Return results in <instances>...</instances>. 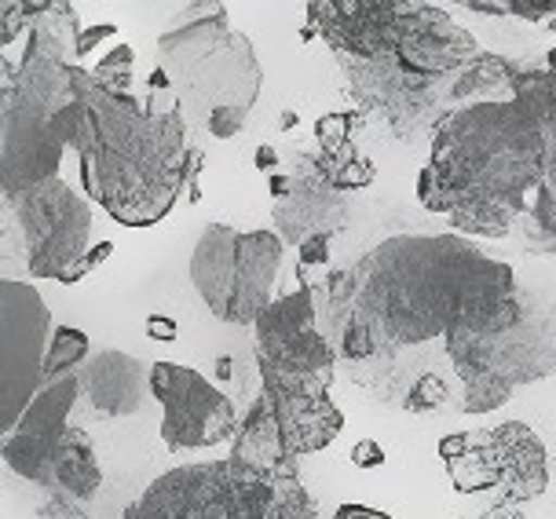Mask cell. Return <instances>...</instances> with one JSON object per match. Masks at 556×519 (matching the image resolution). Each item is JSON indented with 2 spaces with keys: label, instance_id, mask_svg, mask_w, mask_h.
<instances>
[{
  "label": "cell",
  "instance_id": "obj_1",
  "mask_svg": "<svg viewBox=\"0 0 556 519\" xmlns=\"http://www.w3.org/2000/svg\"><path fill=\"white\" fill-rule=\"evenodd\" d=\"M312 289L319 333L348 363L454 333H502L528 304L513 267L462 235H395Z\"/></svg>",
  "mask_w": 556,
  "mask_h": 519
},
{
  "label": "cell",
  "instance_id": "obj_2",
  "mask_svg": "<svg viewBox=\"0 0 556 519\" xmlns=\"http://www.w3.org/2000/svg\"><path fill=\"white\" fill-rule=\"evenodd\" d=\"M417 202L462 238L520 235L556 256V74L516 66L513 92L458 106L432 128Z\"/></svg>",
  "mask_w": 556,
  "mask_h": 519
},
{
  "label": "cell",
  "instance_id": "obj_3",
  "mask_svg": "<svg viewBox=\"0 0 556 519\" xmlns=\"http://www.w3.org/2000/svg\"><path fill=\"white\" fill-rule=\"evenodd\" d=\"M77 122L70 151L81 183L122 227H154L173 213L187 187V117L162 66L147 77V99L96 85L92 69H74Z\"/></svg>",
  "mask_w": 556,
  "mask_h": 519
},
{
  "label": "cell",
  "instance_id": "obj_4",
  "mask_svg": "<svg viewBox=\"0 0 556 519\" xmlns=\"http://www.w3.org/2000/svg\"><path fill=\"white\" fill-rule=\"evenodd\" d=\"M81 34L74 4L45 0L26 29L23 59L15 66L0 59V191L8 205L59 176L66 143L55 136V117L77 99L70 52Z\"/></svg>",
  "mask_w": 556,
  "mask_h": 519
},
{
  "label": "cell",
  "instance_id": "obj_5",
  "mask_svg": "<svg viewBox=\"0 0 556 519\" xmlns=\"http://www.w3.org/2000/svg\"><path fill=\"white\" fill-rule=\"evenodd\" d=\"M157 63L194 122H208L216 110H253L261 96L253 41L231 26L224 4L157 37Z\"/></svg>",
  "mask_w": 556,
  "mask_h": 519
},
{
  "label": "cell",
  "instance_id": "obj_6",
  "mask_svg": "<svg viewBox=\"0 0 556 519\" xmlns=\"http://www.w3.org/2000/svg\"><path fill=\"white\" fill-rule=\"evenodd\" d=\"M556 318L523 304L520 322L502 333H454L446 337L454 374L462 377L465 414H491L513 398L520 384L556 374Z\"/></svg>",
  "mask_w": 556,
  "mask_h": 519
},
{
  "label": "cell",
  "instance_id": "obj_7",
  "mask_svg": "<svg viewBox=\"0 0 556 519\" xmlns=\"http://www.w3.org/2000/svg\"><path fill=\"white\" fill-rule=\"evenodd\" d=\"M286 242L278 231H235L208 224L191 253V286L220 322L256 326L275 304V278Z\"/></svg>",
  "mask_w": 556,
  "mask_h": 519
},
{
  "label": "cell",
  "instance_id": "obj_8",
  "mask_svg": "<svg viewBox=\"0 0 556 519\" xmlns=\"http://www.w3.org/2000/svg\"><path fill=\"white\" fill-rule=\"evenodd\" d=\"M256 366L267 395H330L337 347L319 333V304L312 286L275 296V304L256 318Z\"/></svg>",
  "mask_w": 556,
  "mask_h": 519
},
{
  "label": "cell",
  "instance_id": "obj_9",
  "mask_svg": "<svg viewBox=\"0 0 556 519\" xmlns=\"http://www.w3.org/2000/svg\"><path fill=\"white\" fill-rule=\"evenodd\" d=\"M278 483L235 457L184 465L154 479L122 519H256L271 508Z\"/></svg>",
  "mask_w": 556,
  "mask_h": 519
},
{
  "label": "cell",
  "instance_id": "obj_10",
  "mask_svg": "<svg viewBox=\"0 0 556 519\" xmlns=\"http://www.w3.org/2000/svg\"><path fill=\"white\" fill-rule=\"evenodd\" d=\"M440 457L451 468L454 491H498V505H523L549 486L545 443L523 421H505L491 432L443 435Z\"/></svg>",
  "mask_w": 556,
  "mask_h": 519
},
{
  "label": "cell",
  "instance_id": "obj_11",
  "mask_svg": "<svg viewBox=\"0 0 556 519\" xmlns=\"http://www.w3.org/2000/svg\"><path fill=\"white\" fill-rule=\"evenodd\" d=\"M0 428L4 435L18 425L26 406L45 384V358L52 347V312L34 286L4 278L0 282Z\"/></svg>",
  "mask_w": 556,
  "mask_h": 519
},
{
  "label": "cell",
  "instance_id": "obj_12",
  "mask_svg": "<svg viewBox=\"0 0 556 519\" xmlns=\"http://www.w3.org/2000/svg\"><path fill=\"white\" fill-rule=\"evenodd\" d=\"M18 227L26 238V267L34 278H63L81 260L92 238V205L63 179H48L15 202Z\"/></svg>",
  "mask_w": 556,
  "mask_h": 519
},
{
  "label": "cell",
  "instance_id": "obj_13",
  "mask_svg": "<svg viewBox=\"0 0 556 519\" xmlns=\"http://www.w3.org/2000/svg\"><path fill=\"white\" fill-rule=\"evenodd\" d=\"M151 395L162 403V443L168 451H202L238 435V414L220 388L180 363L151 366Z\"/></svg>",
  "mask_w": 556,
  "mask_h": 519
},
{
  "label": "cell",
  "instance_id": "obj_14",
  "mask_svg": "<svg viewBox=\"0 0 556 519\" xmlns=\"http://www.w3.org/2000/svg\"><path fill=\"white\" fill-rule=\"evenodd\" d=\"M77 395H81V381L77 374H63L52 377V381L41 384V392L34 395V403L26 406V414L18 417V425L4 435V446H0V457L12 468L15 476L29 479L45 491L48 472H52L55 451L66 435V417L74 410Z\"/></svg>",
  "mask_w": 556,
  "mask_h": 519
},
{
  "label": "cell",
  "instance_id": "obj_15",
  "mask_svg": "<svg viewBox=\"0 0 556 519\" xmlns=\"http://www.w3.org/2000/svg\"><path fill=\"white\" fill-rule=\"evenodd\" d=\"M344 194L319 173L315 157H304L293 173V187L275 202V231L286 245L301 249L315 235H337L344 227Z\"/></svg>",
  "mask_w": 556,
  "mask_h": 519
},
{
  "label": "cell",
  "instance_id": "obj_16",
  "mask_svg": "<svg viewBox=\"0 0 556 519\" xmlns=\"http://www.w3.org/2000/svg\"><path fill=\"white\" fill-rule=\"evenodd\" d=\"M77 381H81V395H88L96 414L128 417L139 414L147 392H151V366L128 352L106 347L77 369Z\"/></svg>",
  "mask_w": 556,
  "mask_h": 519
},
{
  "label": "cell",
  "instance_id": "obj_17",
  "mask_svg": "<svg viewBox=\"0 0 556 519\" xmlns=\"http://www.w3.org/2000/svg\"><path fill=\"white\" fill-rule=\"evenodd\" d=\"M231 457L238 465L256 468V472L271 479H301L296 476V457L286 451L282 432H278V417L271 395L261 392L253 406L245 410V421L238 425V435L231 443Z\"/></svg>",
  "mask_w": 556,
  "mask_h": 519
},
{
  "label": "cell",
  "instance_id": "obj_18",
  "mask_svg": "<svg viewBox=\"0 0 556 519\" xmlns=\"http://www.w3.org/2000/svg\"><path fill=\"white\" fill-rule=\"evenodd\" d=\"M264 392V388H261ZM278 432L282 443L296 461L307 454H319L344 432V414L330 395L323 398H293V395H271Z\"/></svg>",
  "mask_w": 556,
  "mask_h": 519
},
{
  "label": "cell",
  "instance_id": "obj_19",
  "mask_svg": "<svg viewBox=\"0 0 556 519\" xmlns=\"http://www.w3.org/2000/svg\"><path fill=\"white\" fill-rule=\"evenodd\" d=\"M99 486H103V468H99L92 439L81 428H66L63 443L55 451L52 472H48L45 494H66L88 505L99 494Z\"/></svg>",
  "mask_w": 556,
  "mask_h": 519
},
{
  "label": "cell",
  "instance_id": "obj_20",
  "mask_svg": "<svg viewBox=\"0 0 556 519\" xmlns=\"http://www.w3.org/2000/svg\"><path fill=\"white\" fill-rule=\"evenodd\" d=\"M88 352H92V344H88V337L81 333V329L55 326L52 347H48V358H45V381L63 377V374H77V366H85L88 358H92Z\"/></svg>",
  "mask_w": 556,
  "mask_h": 519
},
{
  "label": "cell",
  "instance_id": "obj_21",
  "mask_svg": "<svg viewBox=\"0 0 556 519\" xmlns=\"http://www.w3.org/2000/svg\"><path fill=\"white\" fill-rule=\"evenodd\" d=\"M315 165H319V173L330 179V183L337 187V191H363V187L374 183V165L370 157H363L355 147H348L344 154L337 157H323L315 154Z\"/></svg>",
  "mask_w": 556,
  "mask_h": 519
},
{
  "label": "cell",
  "instance_id": "obj_22",
  "mask_svg": "<svg viewBox=\"0 0 556 519\" xmlns=\"http://www.w3.org/2000/svg\"><path fill=\"white\" fill-rule=\"evenodd\" d=\"M132 63H136L132 45H114L92 69L96 85H103L106 92H117V96H132Z\"/></svg>",
  "mask_w": 556,
  "mask_h": 519
},
{
  "label": "cell",
  "instance_id": "obj_23",
  "mask_svg": "<svg viewBox=\"0 0 556 519\" xmlns=\"http://www.w3.org/2000/svg\"><path fill=\"white\" fill-rule=\"evenodd\" d=\"M451 398V388L440 374H421L417 381L410 384V392L403 395V410L410 414H429V410H440V406Z\"/></svg>",
  "mask_w": 556,
  "mask_h": 519
},
{
  "label": "cell",
  "instance_id": "obj_24",
  "mask_svg": "<svg viewBox=\"0 0 556 519\" xmlns=\"http://www.w3.org/2000/svg\"><path fill=\"white\" fill-rule=\"evenodd\" d=\"M352 122H355V114H326L315 122V136H319V154L323 157H337V154H344L348 147H355L352 143Z\"/></svg>",
  "mask_w": 556,
  "mask_h": 519
},
{
  "label": "cell",
  "instance_id": "obj_25",
  "mask_svg": "<svg viewBox=\"0 0 556 519\" xmlns=\"http://www.w3.org/2000/svg\"><path fill=\"white\" fill-rule=\"evenodd\" d=\"M45 4V0H41ZM41 4H23V0H4L0 4V45H12L23 29L34 26L37 12H41Z\"/></svg>",
  "mask_w": 556,
  "mask_h": 519
},
{
  "label": "cell",
  "instance_id": "obj_26",
  "mask_svg": "<svg viewBox=\"0 0 556 519\" xmlns=\"http://www.w3.org/2000/svg\"><path fill=\"white\" fill-rule=\"evenodd\" d=\"M330 242H333V235H315V238H307V242L301 245V264H296L301 286H304L307 271H315V267H326V264H330Z\"/></svg>",
  "mask_w": 556,
  "mask_h": 519
},
{
  "label": "cell",
  "instance_id": "obj_27",
  "mask_svg": "<svg viewBox=\"0 0 556 519\" xmlns=\"http://www.w3.org/2000/svg\"><path fill=\"white\" fill-rule=\"evenodd\" d=\"M41 519H88V505L66 494H45Z\"/></svg>",
  "mask_w": 556,
  "mask_h": 519
},
{
  "label": "cell",
  "instance_id": "obj_28",
  "mask_svg": "<svg viewBox=\"0 0 556 519\" xmlns=\"http://www.w3.org/2000/svg\"><path fill=\"white\" fill-rule=\"evenodd\" d=\"M111 253H114V242H99V245H92V249H88V253H85L81 260H77L74 267H70V271H66L63 278H59V282H63V286H74V282H81V278H88V275H92L96 267L103 264V260L111 256Z\"/></svg>",
  "mask_w": 556,
  "mask_h": 519
},
{
  "label": "cell",
  "instance_id": "obj_29",
  "mask_svg": "<svg viewBox=\"0 0 556 519\" xmlns=\"http://www.w3.org/2000/svg\"><path fill=\"white\" fill-rule=\"evenodd\" d=\"M509 4V15L528 18V23H549L556 18V0H505Z\"/></svg>",
  "mask_w": 556,
  "mask_h": 519
},
{
  "label": "cell",
  "instance_id": "obj_30",
  "mask_svg": "<svg viewBox=\"0 0 556 519\" xmlns=\"http://www.w3.org/2000/svg\"><path fill=\"white\" fill-rule=\"evenodd\" d=\"M245 117H250V110H216V114L205 122V128H208V132H213L216 139H231V136L242 132Z\"/></svg>",
  "mask_w": 556,
  "mask_h": 519
},
{
  "label": "cell",
  "instance_id": "obj_31",
  "mask_svg": "<svg viewBox=\"0 0 556 519\" xmlns=\"http://www.w3.org/2000/svg\"><path fill=\"white\" fill-rule=\"evenodd\" d=\"M352 465L355 468H381L384 465V446L377 439H359L352 446Z\"/></svg>",
  "mask_w": 556,
  "mask_h": 519
},
{
  "label": "cell",
  "instance_id": "obj_32",
  "mask_svg": "<svg viewBox=\"0 0 556 519\" xmlns=\"http://www.w3.org/2000/svg\"><path fill=\"white\" fill-rule=\"evenodd\" d=\"M143 329H147V337H151V341H162V344H173L176 337H180V326H176L168 315H147Z\"/></svg>",
  "mask_w": 556,
  "mask_h": 519
},
{
  "label": "cell",
  "instance_id": "obj_33",
  "mask_svg": "<svg viewBox=\"0 0 556 519\" xmlns=\"http://www.w3.org/2000/svg\"><path fill=\"white\" fill-rule=\"evenodd\" d=\"M111 37H117V26H111V23H103V26H92V29H85L81 37H77V48H74V55L77 59H85L92 48L99 45V41H111Z\"/></svg>",
  "mask_w": 556,
  "mask_h": 519
},
{
  "label": "cell",
  "instance_id": "obj_34",
  "mask_svg": "<svg viewBox=\"0 0 556 519\" xmlns=\"http://www.w3.org/2000/svg\"><path fill=\"white\" fill-rule=\"evenodd\" d=\"M333 519H392V516L377 512V508H366V505H341Z\"/></svg>",
  "mask_w": 556,
  "mask_h": 519
},
{
  "label": "cell",
  "instance_id": "obj_35",
  "mask_svg": "<svg viewBox=\"0 0 556 519\" xmlns=\"http://www.w3.org/2000/svg\"><path fill=\"white\" fill-rule=\"evenodd\" d=\"M256 168H261V173H271L275 176V168H278V151H275V147L271 143H261V147H256Z\"/></svg>",
  "mask_w": 556,
  "mask_h": 519
},
{
  "label": "cell",
  "instance_id": "obj_36",
  "mask_svg": "<svg viewBox=\"0 0 556 519\" xmlns=\"http://www.w3.org/2000/svg\"><path fill=\"white\" fill-rule=\"evenodd\" d=\"M480 519H528V516L520 512V505H498V502H494Z\"/></svg>",
  "mask_w": 556,
  "mask_h": 519
},
{
  "label": "cell",
  "instance_id": "obj_37",
  "mask_svg": "<svg viewBox=\"0 0 556 519\" xmlns=\"http://www.w3.org/2000/svg\"><path fill=\"white\" fill-rule=\"evenodd\" d=\"M465 8L469 12H483V15H509V4H491V0H465Z\"/></svg>",
  "mask_w": 556,
  "mask_h": 519
},
{
  "label": "cell",
  "instance_id": "obj_38",
  "mask_svg": "<svg viewBox=\"0 0 556 519\" xmlns=\"http://www.w3.org/2000/svg\"><path fill=\"white\" fill-rule=\"evenodd\" d=\"M542 66L549 69V74H556V48H549V52H545V59H542Z\"/></svg>",
  "mask_w": 556,
  "mask_h": 519
},
{
  "label": "cell",
  "instance_id": "obj_39",
  "mask_svg": "<svg viewBox=\"0 0 556 519\" xmlns=\"http://www.w3.org/2000/svg\"><path fill=\"white\" fill-rule=\"evenodd\" d=\"M545 29H549V34H556V18H549V23H545Z\"/></svg>",
  "mask_w": 556,
  "mask_h": 519
}]
</instances>
